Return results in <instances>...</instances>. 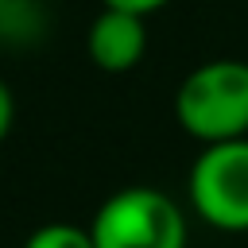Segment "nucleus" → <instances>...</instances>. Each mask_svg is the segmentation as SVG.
Wrapping results in <instances>:
<instances>
[{"label": "nucleus", "mask_w": 248, "mask_h": 248, "mask_svg": "<svg viewBox=\"0 0 248 248\" xmlns=\"http://www.w3.org/2000/svg\"><path fill=\"white\" fill-rule=\"evenodd\" d=\"M23 248H93V232L89 225H74V221H50V225H39Z\"/></svg>", "instance_id": "nucleus-6"}, {"label": "nucleus", "mask_w": 248, "mask_h": 248, "mask_svg": "<svg viewBox=\"0 0 248 248\" xmlns=\"http://www.w3.org/2000/svg\"><path fill=\"white\" fill-rule=\"evenodd\" d=\"M143 19L147 16H136L124 8H101V16L89 23V35H85V50H89L93 66L105 74L132 70L147 50V23Z\"/></svg>", "instance_id": "nucleus-4"}, {"label": "nucleus", "mask_w": 248, "mask_h": 248, "mask_svg": "<svg viewBox=\"0 0 248 248\" xmlns=\"http://www.w3.org/2000/svg\"><path fill=\"white\" fill-rule=\"evenodd\" d=\"M105 8H124V12H136V16H151L159 12L167 0H101Z\"/></svg>", "instance_id": "nucleus-8"}, {"label": "nucleus", "mask_w": 248, "mask_h": 248, "mask_svg": "<svg viewBox=\"0 0 248 248\" xmlns=\"http://www.w3.org/2000/svg\"><path fill=\"white\" fill-rule=\"evenodd\" d=\"M186 194L205 225L221 232H248V136L202 143Z\"/></svg>", "instance_id": "nucleus-3"}, {"label": "nucleus", "mask_w": 248, "mask_h": 248, "mask_svg": "<svg viewBox=\"0 0 248 248\" xmlns=\"http://www.w3.org/2000/svg\"><path fill=\"white\" fill-rule=\"evenodd\" d=\"M174 120L202 143L248 136V62L213 58L174 89Z\"/></svg>", "instance_id": "nucleus-1"}, {"label": "nucleus", "mask_w": 248, "mask_h": 248, "mask_svg": "<svg viewBox=\"0 0 248 248\" xmlns=\"http://www.w3.org/2000/svg\"><path fill=\"white\" fill-rule=\"evenodd\" d=\"M93 248H186L178 202L155 186H124L101 202L89 221Z\"/></svg>", "instance_id": "nucleus-2"}, {"label": "nucleus", "mask_w": 248, "mask_h": 248, "mask_svg": "<svg viewBox=\"0 0 248 248\" xmlns=\"http://www.w3.org/2000/svg\"><path fill=\"white\" fill-rule=\"evenodd\" d=\"M12 124H16V97H12V89H8L4 78H0V143L8 140Z\"/></svg>", "instance_id": "nucleus-7"}, {"label": "nucleus", "mask_w": 248, "mask_h": 248, "mask_svg": "<svg viewBox=\"0 0 248 248\" xmlns=\"http://www.w3.org/2000/svg\"><path fill=\"white\" fill-rule=\"evenodd\" d=\"M43 27V8L35 0H0V39L27 43Z\"/></svg>", "instance_id": "nucleus-5"}]
</instances>
